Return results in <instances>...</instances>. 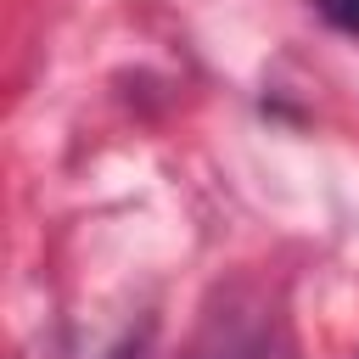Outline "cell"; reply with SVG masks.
I'll list each match as a JSON object with an SVG mask.
<instances>
[{"instance_id":"6da1fadb","label":"cell","mask_w":359,"mask_h":359,"mask_svg":"<svg viewBox=\"0 0 359 359\" xmlns=\"http://www.w3.org/2000/svg\"><path fill=\"white\" fill-rule=\"evenodd\" d=\"M314 11H320L331 28H342L348 39H359V0H314Z\"/></svg>"},{"instance_id":"7a4b0ae2","label":"cell","mask_w":359,"mask_h":359,"mask_svg":"<svg viewBox=\"0 0 359 359\" xmlns=\"http://www.w3.org/2000/svg\"><path fill=\"white\" fill-rule=\"evenodd\" d=\"M202 359H224V353H202Z\"/></svg>"}]
</instances>
